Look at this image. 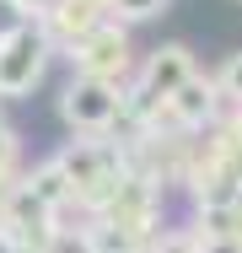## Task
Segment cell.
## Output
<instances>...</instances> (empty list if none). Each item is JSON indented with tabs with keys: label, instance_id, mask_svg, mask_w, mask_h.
<instances>
[{
	"label": "cell",
	"instance_id": "obj_4",
	"mask_svg": "<svg viewBox=\"0 0 242 253\" xmlns=\"http://www.w3.org/2000/svg\"><path fill=\"white\" fill-rule=\"evenodd\" d=\"M102 22H108V5H102V0H59L38 27L48 33V43H54L59 54H70L81 38H92Z\"/></svg>",
	"mask_w": 242,
	"mask_h": 253
},
{
	"label": "cell",
	"instance_id": "obj_3",
	"mask_svg": "<svg viewBox=\"0 0 242 253\" xmlns=\"http://www.w3.org/2000/svg\"><path fill=\"white\" fill-rule=\"evenodd\" d=\"M65 59H70V76H97V81L124 86V76H129V33H124V22L108 16L92 38H81Z\"/></svg>",
	"mask_w": 242,
	"mask_h": 253
},
{
	"label": "cell",
	"instance_id": "obj_1",
	"mask_svg": "<svg viewBox=\"0 0 242 253\" xmlns=\"http://www.w3.org/2000/svg\"><path fill=\"white\" fill-rule=\"evenodd\" d=\"M59 119L70 135H113L129 113V86H113V81H97V76H70L59 86Z\"/></svg>",
	"mask_w": 242,
	"mask_h": 253
},
{
	"label": "cell",
	"instance_id": "obj_10",
	"mask_svg": "<svg viewBox=\"0 0 242 253\" xmlns=\"http://www.w3.org/2000/svg\"><path fill=\"white\" fill-rule=\"evenodd\" d=\"M0 253H22V248H16V243H11V237H5V232H0Z\"/></svg>",
	"mask_w": 242,
	"mask_h": 253
},
{
	"label": "cell",
	"instance_id": "obj_8",
	"mask_svg": "<svg viewBox=\"0 0 242 253\" xmlns=\"http://www.w3.org/2000/svg\"><path fill=\"white\" fill-rule=\"evenodd\" d=\"M22 27H33L27 5H22V0H0V43H5L11 33H22Z\"/></svg>",
	"mask_w": 242,
	"mask_h": 253
},
{
	"label": "cell",
	"instance_id": "obj_7",
	"mask_svg": "<svg viewBox=\"0 0 242 253\" xmlns=\"http://www.w3.org/2000/svg\"><path fill=\"white\" fill-rule=\"evenodd\" d=\"M167 11V0H108V16L113 22H151V16H161Z\"/></svg>",
	"mask_w": 242,
	"mask_h": 253
},
{
	"label": "cell",
	"instance_id": "obj_6",
	"mask_svg": "<svg viewBox=\"0 0 242 253\" xmlns=\"http://www.w3.org/2000/svg\"><path fill=\"white\" fill-rule=\"evenodd\" d=\"M215 92H221V108H242V49H232L215 70Z\"/></svg>",
	"mask_w": 242,
	"mask_h": 253
},
{
	"label": "cell",
	"instance_id": "obj_5",
	"mask_svg": "<svg viewBox=\"0 0 242 253\" xmlns=\"http://www.w3.org/2000/svg\"><path fill=\"white\" fill-rule=\"evenodd\" d=\"M199 248H204V243H199V232H194V226H161L140 253H199Z\"/></svg>",
	"mask_w": 242,
	"mask_h": 253
},
{
	"label": "cell",
	"instance_id": "obj_9",
	"mask_svg": "<svg viewBox=\"0 0 242 253\" xmlns=\"http://www.w3.org/2000/svg\"><path fill=\"white\" fill-rule=\"evenodd\" d=\"M199 243H204L199 253H242V237H232V232L226 237H199Z\"/></svg>",
	"mask_w": 242,
	"mask_h": 253
},
{
	"label": "cell",
	"instance_id": "obj_2",
	"mask_svg": "<svg viewBox=\"0 0 242 253\" xmlns=\"http://www.w3.org/2000/svg\"><path fill=\"white\" fill-rule=\"evenodd\" d=\"M54 43H48V33L33 22V27H22V33H11L5 43H0V102H22L38 81H43L48 59H54Z\"/></svg>",
	"mask_w": 242,
	"mask_h": 253
},
{
	"label": "cell",
	"instance_id": "obj_11",
	"mask_svg": "<svg viewBox=\"0 0 242 253\" xmlns=\"http://www.w3.org/2000/svg\"><path fill=\"white\" fill-rule=\"evenodd\" d=\"M129 253H135V248H129Z\"/></svg>",
	"mask_w": 242,
	"mask_h": 253
}]
</instances>
